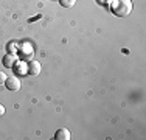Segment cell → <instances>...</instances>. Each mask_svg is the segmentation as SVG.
<instances>
[{"label":"cell","instance_id":"1","mask_svg":"<svg viewBox=\"0 0 146 140\" xmlns=\"http://www.w3.org/2000/svg\"><path fill=\"white\" fill-rule=\"evenodd\" d=\"M112 13L118 17H126L132 11V2L131 0H113L110 5Z\"/></svg>","mask_w":146,"mask_h":140},{"label":"cell","instance_id":"10","mask_svg":"<svg viewBox=\"0 0 146 140\" xmlns=\"http://www.w3.org/2000/svg\"><path fill=\"white\" fill-rule=\"evenodd\" d=\"M3 114H5V107H3L2 104H0V115H3Z\"/></svg>","mask_w":146,"mask_h":140},{"label":"cell","instance_id":"7","mask_svg":"<svg viewBox=\"0 0 146 140\" xmlns=\"http://www.w3.org/2000/svg\"><path fill=\"white\" fill-rule=\"evenodd\" d=\"M13 69L16 70V73H17V75H25V72H27V65L23 64V62H22L20 65H17V62H16V64H14V67H13Z\"/></svg>","mask_w":146,"mask_h":140},{"label":"cell","instance_id":"5","mask_svg":"<svg viewBox=\"0 0 146 140\" xmlns=\"http://www.w3.org/2000/svg\"><path fill=\"white\" fill-rule=\"evenodd\" d=\"M54 139H56V140H70L72 134H70V131H68L67 128H61V129H58V131H56Z\"/></svg>","mask_w":146,"mask_h":140},{"label":"cell","instance_id":"4","mask_svg":"<svg viewBox=\"0 0 146 140\" xmlns=\"http://www.w3.org/2000/svg\"><path fill=\"white\" fill-rule=\"evenodd\" d=\"M16 62H17L16 55L8 53V55H5V56H3V65H5L6 69H13V67H14V64H16Z\"/></svg>","mask_w":146,"mask_h":140},{"label":"cell","instance_id":"6","mask_svg":"<svg viewBox=\"0 0 146 140\" xmlns=\"http://www.w3.org/2000/svg\"><path fill=\"white\" fill-rule=\"evenodd\" d=\"M20 55H22V58L31 59V58H33V55H34V50H31L30 45H27V50H25V48H22V50H20Z\"/></svg>","mask_w":146,"mask_h":140},{"label":"cell","instance_id":"2","mask_svg":"<svg viewBox=\"0 0 146 140\" xmlns=\"http://www.w3.org/2000/svg\"><path fill=\"white\" fill-rule=\"evenodd\" d=\"M5 86L8 90H11V92H16V90L20 89V79L17 78V76H8L5 81Z\"/></svg>","mask_w":146,"mask_h":140},{"label":"cell","instance_id":"9","mask_svg":"<svg viewBox=\"0 0 146 140\" xmlns=\"http://www.w3.org/2000/svg\"><path fill=\"white\" fill-rule=\"evenodd\" d=\"M6 78H8V76H6L3 72H0V84H2V83H5V81H6Z\"/></svg>","mask_w":146,"mask_h":140},{"label":"cell","instance_id":"8","mask_svg":"<svg viewBox=\"0 0 146 140\" xmlns=\"http://www.w3.org/2000/svg\"><path fill=\"white\" fill-rule=\"evenodd\" d=\"M59 3H61L64 8H72V6L76 3V0H59Z\"/></svg>","mask_w":146,"mask_h":140},{"label":"cell","instance_id":"3","mask_svg":"<svg viewBox=\"0 0 146 140\" xmlns=\"http://www.w3.org/2000/svg\"><path fill=\"white\" fill-rule=\"evenodd\" d=\"M27 73L28 76H36L40 73V62L39 61H30L27 64Z\"/></svg>","mask_w":146,"mask_h":140}]
</instances>
